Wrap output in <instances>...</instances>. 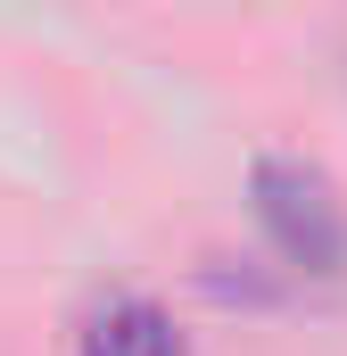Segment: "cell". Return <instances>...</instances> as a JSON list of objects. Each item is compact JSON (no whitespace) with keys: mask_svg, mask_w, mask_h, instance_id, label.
Here are the masks:
<instances>
[{"mask_svg":"<svg viewBox=\"0 0 347 356\" xmlns=\"http://www.w3.org/2000/svg\"><path fill=\"white\" fill-rule=\"evenodd\" d=\"M83 356H182V332L166 323V307L149 298H99L83 315Z\"/></svg>","mask_w":347,"mask_h":356,"instance_id":"obj_2","label":"cell"},{"mask_svg":"<svg viewBox=\"0 0 347 356\" xmlns=\"http://www.w3.org/2000/svg\"><path fill=\"white\" fill-rule=\"evenodd\" d=\"M257 224L298 273H339L347 266V207L323 166L306 158H257Z\"/></svg>","mask_w":347,"mask_h":356,"instance_id":"obj_1","label":"cell"}]
</instances>
